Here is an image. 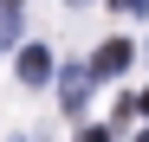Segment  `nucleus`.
I'll return each mask as SVG.
<instances>
[{"label":"nucleus","mask_w":149,"mask_h":142,"mask_svg":"<svg viewBox=\"0 0 149 142\" xmlns=\"http://www.w3.org/2000/svg\"><path fill=\"white\" fill-rule=\"evenodd\" d=\"M123 65H130V39H110V45H97V58H91V78H117Z\"/></svg>","instance_id":"f257e3e1"},{"label":"nucleus","mask_w":149,"mask_h":142,"mask_svg":"<svg viewBox=\"0 0 149 142\" xmlns=\"http://www.w3.org/2000/svg\"><path fill=\"white\" fill-rule=\"evenodd\" d=\"M91 84H97L91 71H65V78H58V103H65V110H84V97H91Z\"/></svg>","instance_id":"f03ea898"},{"label":"nucleus","mask_w":149,"mask_h":142,"mask_svg":"<svg viewBox=\"0 0 149 142\" xmlns=\"http://www.w3.org/2000/svg\"><path fill=\"white\" fill-rule=\"evenodd\" d=\"M19 78L45 84V78H52V52H45V45H26V52H19Z\"/></svg>","instance_id":"7ed1b4c3"},{"label":"nucleus","mask_w":149,"mask_h":142,"mask_svg":"<svg viewBox=\"0 0 149 142\" xmlns=\"http://www.w3.org/2000/svg\"><path fill=\"white\" fill-rule=\"evenodd\" d=\"M78 142H110V129H84V136H78Z\"/></svg>","instance_id":"20e7f679"},{"label":"nucleus","mask_w":149,"mask_h":142,"mask_svg":"<svg viewBox=\"0 0 149 142\" xmlns=\"http://www.w3.org/2000/svg\"><path fill=\"white\" fill-rule=\"evenodd\" d=\"M110 7H117V13H136V7H143V0H110Z\"/></svg>","instance_id":"39448f33"},{"label":"nucleus","mask_w":149,"mask_h":142,"mask_svg":"<svg viewBox=\"0 0 149 142\" xmlns=\"http://www.w3.org/2000/svg\"><path fill=\"white\" fill-rule=\"evenodd\" d=\"M71 7H91V0H71Z\"/></svg>","instance_id":"423d86ee"},{"label":"nucleus","mask_w":149,"mask_h":142,"mask_svg":"<svg viewBox=\"0 0 149 142\" xmlns=\"http://www.w3.org/2000/svg\"><path fill=\"white\" fill-rule=\"evenodd\" d=\"M143 110H149V90H143Z\"/></svg>","instance_id":"0eeeda50"},{"label":"nucleus","mask_w":149,"mask_h":142,"mask_svg":"<svg viewBox=\"0 0 149 142\" xmlns=\"http://www.w3.org/2000/svg\"><path fill=\"white\" fill-rule=\"evenodd\" d=\"M136 142H149V129H143V136H136Z\"/></svg>","instance_id":"6e6552de"},{"label":"nucleus","mask_w":149,"mask_h":142,"mask_svg":"<svg viewBox=\"0 0 149 142\" xmlns=\"http://www.w3.org/2000/svg\"><path fill=\"white\" fill-rule=\"evenodd\" d=\"M143 58H149V45H143Z\"/></svg>","instance_id":"1a4fd4ad"}]
</instances>
